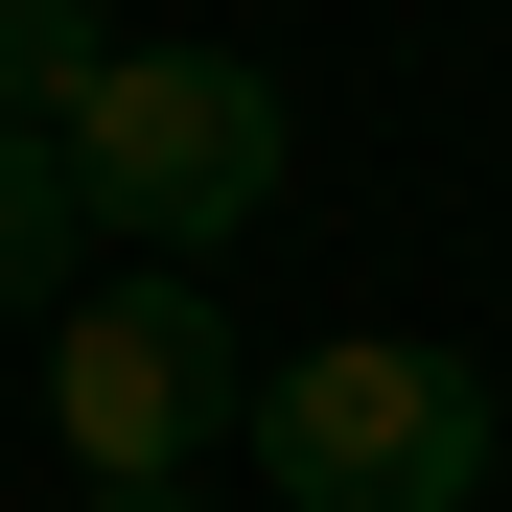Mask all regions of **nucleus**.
Segmentation results:
<instances>
[{
	"label": "nucleus",
	"mask_w": 512,
	"mask_h": 512,
	"mask_svg": "<svg viewBox=\"0 0 512 512\" xmlns=\"http://www.w3.org/2000/svg\"><path fill=\"white\" fill-rule=\"evenodd\" d=\"M70 512H187V489H70Z\"/></svg>",
	"instance_id": "nucleus-6"
},
{
	"label": "nucleus",
	"mask_w": 512,
	"mask_h": 512,
	"mask_svg": "<svg viewBox=\"0 0 512 512\" xmlns=\"http://www.w3.org/2000/svg\"><path fill=\"white\" fill-rule=\"evenodd\" d=\"M94 70H117L94 0H0V117H24V140H70V94H94Z\"/></svg>",
	"instance_id": "nucleus-5"
},
{
	"label": "nucleus",
	"mask_w": 512,
	"mask_h": 512,
	"mask_svg": "<svg viewBox=\"0 0 512 512\" xmlns=\"http://www.w3.org/2000/svg\"><path fill=\"white\" fill-rule=\"evenodd\" d=\"M70 187H94V233H140V256L256 233V210H280V70L140 47V24H117V70L70 94Z\"/></svg>",
	"instance_id": "nucleus-2"
},
{
	"label": "nucleus",
	"mask_w": 512,
	"mask_h": 512,
	"mask_svg": "<svg viewBox=\"0 0 512 512\" xmlns=\"http://www.w3.org/2000/svg\"><path fill=\"white\" fill-rule=\"evenodd\" d=\"M233 443H256V489H280V512H466L489 443H512V396H489L466 350H419V326H326V350L256 373Z\"/></svg>",
	"instance_id": "nucleus-1"
},
{
	"label": "nucleus",
	"mask_w": 512,
	"mask_h": 512,
	"mask_svg": "<svg viewBox=\"0 0 512 512\" xmlns=\"http://www.w3.org/2000/svg\"><path fill=\"white\" fill-rule=\"evenodd\" d=\"M47 373H70V466H94V489H187L233 419H256V373H233V326H210V280H187V256L94 280Z\"/></svg>",
	"instance_id": "nucleus-3"
},
{
	"label": "nucleus",
	"mask_w": 512,
	"mask_h": 512,
	"mask_svg": "<svg viewBox=\"0 0 512 512\" xmlns=\"http://www.w3.org/2000/svg\"><path fill=\"white\" fill-rule=\"evenodd\" d=\"M70 256H117V233H94V187H70V140H24V117H0V326H24V303H70Z\"/></svg>",
	"instance_id": "nucleus-4"
}]
</instances>
